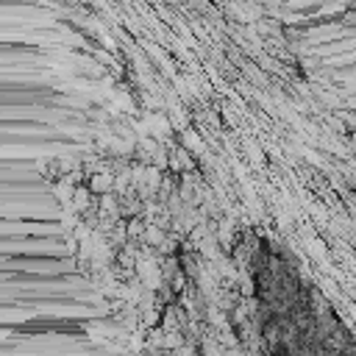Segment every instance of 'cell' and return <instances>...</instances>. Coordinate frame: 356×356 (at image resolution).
Listing matches in <instances>:
<instances>
[]
</instances>
